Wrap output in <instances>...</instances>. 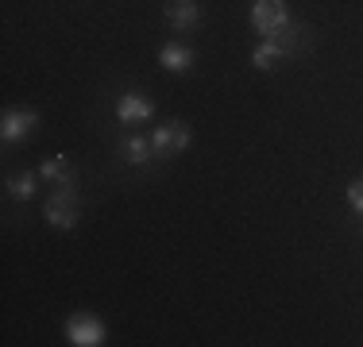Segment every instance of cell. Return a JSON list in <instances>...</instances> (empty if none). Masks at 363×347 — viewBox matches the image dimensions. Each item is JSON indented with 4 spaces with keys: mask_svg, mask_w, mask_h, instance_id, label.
<instances>
[{
    "mask_svg": "<svg viewBox=\"0 0 363 347\" xmlns=\"http://www.w3.org/2000/svg\"><path fill=\"white\" fill-rule=\"evenodd\" d=\"M151 154H155V147H151V139H147V135L120 139V159H124L128 166H147V162H151Z\"/></svg>",
    "mask_w": 363,
    "mask_h": 347,
    "instance_id": "30bf717a",
    "label": "cell"
},
{
    "mask_svg": "<svg viewBox=\"0 0 363 347\" xmlns=\"http://www.w3.org/2000/svg\"><path fill=\"white\" fill-rule=\"evenodd\" d=\"M155 116V101L140 97V93H120L116 101V120L120 124H147Z\"/></svg>",
    "mask_w": 363,
    "mask_h": 347,
    "instance_id": "52a82bcc",
    "label": "cell"
},
{
    "mask_svg": "<svg viewBox=\"0 0 363 347\" xmlns=\"http://www.w3.org/2000/svg\"><path fill=\"white\" fill-rule=\"evenodd\" d=\"M162 16H167V23L174 31H189L201 20V8H197V0H167V4H162Z\"/></svg>",
    "mask_w": 363,
    "mask_h": 347,
    "instance_id": "ba28073f",
    "label": "cell"
},
{
    "mask_svg": "<svg viewBox=\"0 0 363 347\" xmlns=\"http://www.w3.org/2000/svg\"><path fill=\"white\" fill-rule=\"evenodd\" d=\"M8 197H12V201H31V197H35V174H12V178H8Z\"/></svg>",
    "mask_w": 363,
    "mask_h": 347,
    "instance_id": "7c38bea8",
    "label": "cell"
},
{
    "mask_svg": "<svg viewBox=\"0 0 363 347\" xmlns=\"http://www.w3.org/2000/svg\"><path fill=\"white\" fill-rule=\"evenodd\" d=\"M35 124H39V116L31 108H8L4 116H0V139H4L8 147L23 143V139L35 132Z\"/></svg>",
    "mask_w": 363,
    "mask_h": 347,
    "instance_id": "8992f818",
    "label": "cell"
},
{
    "mask_svg": "<svg viewBox=\"0 0 363 347\" xmlns=\"http://www.w3.org/2000/svg\"><path fill=\"white\" fill-rule=\"evenodd\" d=\"M43 216H47V224H50V228H58V232L77 228V220H82V205H77V181H62V186H58L55 193L47 197Z\"/></svg>",
    "mask_w": 363,
    "mask_h": 347,
    "instance_id": "6da1fadb",
    "label": "cell"
},
{
    "mask_svg": "<svg viewBox=\"0 0 363 347\" xmlns=\"http://www.w3.org/2000/svg\"><path fill=\"white\" fill-rule=\"evenodd\" d=\"M189 124H182V120H170V124H159L151 132V147L155 154H182L189 147Z\"/></svg>",
    "mask_w": 363,
    "mask_h": 347,
    "instance_id": "5b68a950",
    "label": "cell"
},
{
    "mask_svg": "<svg viewBox=\"0 0 363 347\" xmlns=\"http://www.w3.org/2000/svg\"><path fill=\"white\" fill-rule=\"evenodd\" d=\"M298 47H301V35L286 28V31L271 35V39H263V42L252 50V66H255V69H274L282 58H290Z\"/></svg>",
    "mask_w": 363,
    "mask_h": 347,
    "instance_id": "7a4b0ae2",
    "label": "cell"
},
{
    "mask_svg": "<svg viewBox=\"0 0 363 347\" xmlns=\"http://www.w3.org/2000/svg\"><path fill=\"white\" fill-rule=\"evenodd\" d=\"M39 178H43V181H50V186H62V181H77L66 154H55V159L43 162V166H39Z\"/></svg>",
    "mask_w": 363,
    "mask_h": 347,
    "instance_id": "8fae6325",
    "label": "cell"
},
{
    "mask_svg": "<svg viewBox=\"0 0 363 347\" xmlns=\"http://www.w3.org/2000/svg\"><path fill=\"white\" fill-rule=\"evenodd\" d=\"M66 340L74 347H101L108 340V328L101 324L93 312H74V317L66 320Z\"/></svg>",
    "mask_w": 363,
    "mask_h": 347,
    "instance_id": "277c9868",
    "label": "cell"
},
{
    "mask_svg": "<svg viewBox=\"0 0 363 347\" xmlns=\"http://www.w3.org/2000/svg\"><path fill=\"white\" fill-rule=\"evenodd\" d=\"M348 205H352V208H356V212L363 216V178L348 181Z\"/></svg>",
    "mask_w": 363,
    "mask_h": 347,
    "instance_id": "4fadbf2b",
    "label": "cell"
},
{
    "mask_svg": "<svg viewBox=\"0 0 363 347\" xmlns=\"http://www.w3.org/2000/svg\"><path fill=\"white\" fill-rule=\"evenodd\" d=\"M252 28L263 35V39L286 31V28H290L286 4H282V0H255V4H252Z\"/></svg>",
    "mask_w": 363,
    "mask_h": 347,
    "instance_id": "3957f363",
    "label": "cell"
},
{
    "mask_svg": "<svg viewBox=\"0 0 363 347\" xmlns=\"http://www.w3.org/2000/svg\"><path fill=\"white\" fill-rule=\"evenodd\" d=\"M159 66L167 69V74H189V69H194V50L182 47V42H167V47L159 50Z\"/></svg>",
    "mask_w": 363,
    "mask_h": 347,
    "instance_id": "9c48e42d",
    "label": "cell"
}]
</instances>
